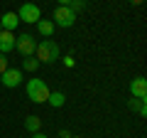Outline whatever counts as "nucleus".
I'll use <instances>...</instances> for the list:
<instances>
[{"mask_svg":"<svg viewBox=\"0 0 147 138\" xmlns=\"http://www.w3.org/2000/svg\"><path fill=\"white\" fill-rule=\"evenodd\" d=\"M74 22H76V12H74L69 5H59L57 10H54V25H59V27H71Z\"/></svg>","mask_w":147,"mask_h":138,"instance_id":"39448f33","label":"nucleus"},{"mask_svg":"<svg viewBox=\"0 0 147 138\" xmlns=\"http://www.w3.org/2000/svg\"><path fill=\"white\" fill-rule=\"evenodd\" d=\"M32 138H47V136H44V133L39 131V133H32Z\"/></svg>","mask_w":147,"mask_h":138,"instance_id":"6ab92c4d","label":"nucleus"},{"mask_svg":"<svg viewBox=\"0 0 147 138\" xmlns=\"http://www.w3.org/2000/svg\"><path fill=\"white\" fill-rule=\"evenodd\" d=\"M59 5H69V3H71V0H57Z\"/></svg>","mask_w":147,"mask_h":138,"instance_id":"412c9836","label":"nucleus"},{"mask_svg":"<svg viewBox=\"0 0 147 138\" xmlns=\"http://www.w3.org/2000/svg\"><path fill=\"white\" fill-rule=\"evenodd\" d=\"M12 49H15V32L0 30V52L7 54V52H12Z\"/></svg>","mask_w":147,"mask_h":138,"instance_id":"6e6552de","label":"nucleus"},{"mask_svg":"<svg viewBox=\"0 0 147 138\" xmlns=\"http://www.w3.org/2000/svg\"><path fill=\"white\" fill-rule=\"evenodd\" d=\"M130 96H135V99H147V81H145V77H135V79L130 81Z\"/></svg>","mask_w":147,"mask_h":138,"instance_id":"0eeeda50","label":"nucleus"},{"mask_svg":"<svg viewBox=\"0 0 147 138\" xmlns=\"http://www.w3.org/2000/svg\"><path fill=\"white\" fill-rule=\"evenodd\" d=\"M7 67H10V62H7V57H5V54L0 52V74H3V72H5Z\"/></svg>","mask_w":147,"mask_h":138,"instance_id":"dca6fc26","label":"nucleus"},{"mask_svg":"<svg viewBox=\"0 0 147 138\" xmlns=\"http://www.w3.org/2000/svg\"><path fill=\"white\" fill-rule=\"evenodd\" d=\"M71 138H84V136H71Z\"/></svg>","mask_w":147,"mask_h":138,"instance_id":"4be33fe9","label":"nucleus"},{"mask_svg":"<svg viewBox=\"0 0 147 138\" xmlns=\"http://www.w3.org/2000/svg\"><path fill=\"white\" fill-rule=\"evenodd\" d=\"M27 99L34 101V104H44V101L49 99V86L44 84L42 79H34V77H32V79L27 81Z\"/></svg>","mask_w":147,"mask_h":138,"instance_id":"f03ea898","label":"nucleus"},{"mask_svg":"<svg viewBox=\"0 0 147 138\" xmlns=\"http://www.w3.org/2000/svg\"><path fill=\"white\" fill-rule=\"evenodd\" d=\"M132 5H142V3H145V0H130Z\"/></svg>","mask_w":147,"mask_h":138,"instance_id":"aec40b11","label":"nucleus"},{"mask_svg":"<svg viewBox=\"0 0 147 138\" xmlns=\"http://www.w3.org/2000/svg\"><path fill=\"white\" fill-rule=\"evenodd\" d=\"M74 64H76L74 57H64V67H74Z\"/></svg>","mask_w":147,"mask_h":138,"instance_id":"f3484780","label":"nucleus"},{"mask_svg":"<svg viewBox=\"0 0 147 138\" xmlns=\"http://www.w3.org/2000/svg\"><path fill=\"white\" fill-rule=\"evenodd\" d=\"M127 109L135 111V113H140V116H147V104H145V99H135V96H130V99H127Z\"/></svg>","mask_w":147,"mask_h":138,"instance_id":"9d476101","label":"nucleus"},{"mask_svg":"<svg viewBox=\"0 0 147 138\" xmlns=\"http://www.w3.org/2000/svg\"><path fill=\"white\" fill-rule=\"evenodd\" d=\"M0 30H3V27H0Z\"/></svg>","mask_w":147,"mask_h":138,"instance_id":"5701e85b","label":"nucleus"},{"mask_svg":"<svg viewBox=\"0 0 147 138\" xmlns=\"http://www.w3.org/2000/svg\"><path fill=\"white\" fill-rule=\"evenodd\" d=\"M74 133L71 131H66V128H61V131H59V138H71Z\"/></svg>","mask_w":147,"mask_h":138,"instance_id":"a211bd4d","label":"nucleus"},{"mask_svg":"<svg viewBox=\"0 0 147 138\" xmlns=\"http://www.w3.org/2000/svg\"><path fill=\"white\" fill-rule=\"evenodd\" d=\"M69 8H71L74 12H81V10H86V0H71Z\"/></svg>","mask_w":147,"mask_h":138,"instance_id":"2eb2a0df","label":"nucleus"},{"mask_svg":"<svg viewBox=\"0 0 147 138\" xmlns=\"http://www.w3.org/2000/svg\"><path fill=\"white\" fill-rule=\"evenodd\" d=\"M0 86H3V84H0Z\"/></svg>","mask_w":147,"mask_h":138,"instance_id":"b1692460","label":"nucleus"},{"mask_svg":"<svg viewBox=\"0 0 147 138\" xmlns=\"http://www.w3.org/2000/svg\"><path fill=\"white\" fill-rule=\"evenodd\" d=\"M47 104H52L54 109H61L64 104H66V94H64V91H49Z\"/></svg>","mask_w":147,"mask_h":138,"instance_id":"9b49d317","label":"nucleus"},{"mask_svg":"<svg viewBox=\"0 0 147 138\" xmlns=\"http://www.w3.org/2000/svg\"><path fill=\"white\" fill-rule=\"evenodd\" d=\"M17 17H20V22L37 25V22L42 20V10H39V5H34V3H25V5L20 8V12H17Z\"/></svg>","mask_w":147,"mask_h":138,"instance_id":"20e7f679","label":"nucleus"},{"mask_svg":"<svg viewBox=\"0 0 147 138\" xmlns=\"http://www.w3.org/2000/svg\"><path fill=\"white\" fill-rule=\"evenodd\" d=\"M25 128L30 133H39V131H42V118H39V116H27L25 118Z\"/></svg>","mask_w":147,"mask_h":138,"instance_id":"f8f14e48","label":"nucleus"},{"mask_svg":"<svg viewBox=\"0 0 147 138\" xmlns=\"http://www.w3.org/2000/svg\"><path fill=\"white\" fill-rule=\"evenodd\" d=\"M0 84L7 86V89H15V86H20V84H22V69H12V67H7L5 72L0 74Z\"/></svg>","mask_w":147,"mask_h":138,"instance_id":"423d86ee","label":"nucleus"},{"mask_svg":"<svg viewBox=\"0 0 147 138\" xmlns=\"http://www.w3.org/2000/svg\"><path fill=\"white\" fill-rule=\"evenodd\" d=\"M22 69H25V72H32V74H34L37 69H39V62H37L34 57H25V59H22Z\"/></svg>","mask_w":147,"mask_h":138,"instance_id":"4468645a","label":"nucleus"},{"mask_svg":"<svg viewBox=\"0 0 147 138\" xmlns=\"http://www.w3.org/2000/svg\"><path fill=\"white\" fill-rule=\"evenodd\" d=\"M17 25H20V17H17V12H5V15L0 17V27H3V30L15 32Z\"/></svg>","mask_w":147,"mask_h":138,"instance_id":"1a4fd4ad","label":"nucleus"},{"mask_svg":"<svg viewBox=\"0 0 147 138\" xmlns=\"http://www.w3.org/2000/svg\"><path fill=\"white\" fill-rule=\"evenodd\" d=\"M37 30H39V35H42V37H52L54 35V22H49V20H39L37 22Z\"/></svg>","mask_w":147,"mask_h":138,"instance_id":"ddd939ff","label":"nucleus"},{"mask_svg":"<svg viewBox=\"0 0 147 138\" xmlns=\"http://www.w3.org/2000/svg\"><path fill=\"white\" fill-rule=\"evenodd\" d=\"M15 49L22 54V57H34V49H37L34 35H30V32H20V35L15 37Z\"/></svg>","mask_w":147,"mask_h":138,"instance_id":"7ed1b4c3","label":"nucleus"},{"mask_svg":"<svg viewBox=\"0 0 147 138\" xmlns=\"http://www.w3.org/2000/svg\"><path fill=\"white\" fill-rule=\"evenodd\" d=\"M34 57L39 64H54L57 59H61V49L54 40H42L34 49Z\"/></svg>","mask_w":147,"mask_h":138,"instance_id":"f257e3e1","label":"nucleus"}]
</instances>
